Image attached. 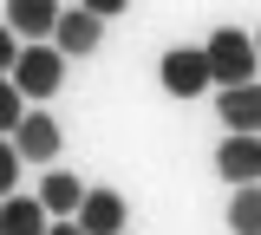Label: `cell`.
Listing matches in <instances>:
<instances>
[{
    "mask_svg": "<svg viewBox=\"0 0 261 235\" xmlns=\"http://www.w3.org/2000/svg\"><path fill=\"white\" fill-rule=\"evenodd\" d=\"M216 170L228 183H261V131H228L216 144Z\"/></svg>",
    "mask_w": 261,
    "mask_h": 235,
    "instance_id": "obj_5",
    "label": "cell"
},
{
    "mask_svg": "<svg viewBox=\"0 0 261 235\" xmlns=\"http://www.w3.org/2000/svg\"><path fill=\"white\" fill-rule=\"evenodd\" d=\"M157 85L170 92V98H202L216 79H209V53L202 46H170L157 59Z\"/></svg>",
    "mask_w": 261,
    "mask_h": 235,
    "instance_id": "obj_3",
    "label": "cell"
},
{
    "mask_svg": "<svg viewBox=\"0 0 261 235\" xmlns=\"http://www.w3.org/2000/svg\"><path fill=\"white\" fill-rule=\"evenodd\" d=\"M59 124H53V118H46V111H27V118H20V124H13V150H20V164H59Z\"/></svg>",
    "mask_w": 261,
    "mask_h": 235,
    "instance_id": "obj_4",
    "label": "cell"
},
{
    "mask_svg": "<svg viewBox=\"0 0 261 235\" xmlns=\"http://www.w3.org/2000/svg\"><path fill=\"white\" fill-rule=\"evenodd\" d=\"M0 235H46V202L39 196H0Z\"/></svg>",
    "mask_w": 261,
    "mask_h": 235,
    "instance_id": "obj_11",
    "label": "cell"
},
{
    "mask_svg": "<svg viewBox=\"0 0 261 235\" xmlns=\"http://www.w3.org/2000/svg\"><path fill=\"white\" fill-rule=\"evenodd\" d=\"M20 150H13V137H0V196H13V183H20Z\"/></svg>",
    "mask_w": 261,
    "mask_h": 235,
    "instance_id": "obj_14",
    "label": "cell"
},
{
    "mask_svg": "<svg viewBox=\"0 0 261 235\" xmlns=\"http://www.w3.org/2000/svg\"><path fill=\"white\" fill-rule=\"evenodd\" d=\"M85 235H124L130 222V202L118 196V190H85V202H79V216H72Z\"/></svg>",
    "mask_w": 261,
    "mask_h": 235,
    "instance_id": "obj_6",
    "label": "cell"
},
{
    "mask_svg": "<svg viewBox=\"0 0 261 235\" xmlns=\"http://www.w3.org/2000/svg\"><path fill=\"white\" fill-rule=\"evenodd\" d=\"M59 0H7V27L20 33V46H33V39H53V27H59Z\"/></svg>",
    "mask_w": 261,
    "mask_h": 235,
    "instance_id": "obj_8",
    "label": "cell"
},
{
    "mask_svg": "<svg viewBox=\"0 0 261 235\" xmlns=\"http://www.w3.org/2000/svg\"><path fill=\"white\" fill-rule=\"evenodd\" d=\"M46 235H85V229H79L72 216H59V222H46Z\"/></svg>",
    "mask_w": 261,
    "mask_h": 235,
    "instance_id": "obj_17",
    "label": "cell"
},
{
    "mask_svg": "<svg viewBox=\"0 0 261 235\" xmlns=\"http://www.w3.org/2000/svg\"><path fill=\"white\" fill-rule=\"evenodd\" d=\"M13 59H20V33H13V27L0 20V79L13 72Z\"/></svg>",
    "mask_w": 261,
    "mask_h": 235,
    "instance_id": "obj_15",
    "label": "cell"
},
{
    "mask_svg": "<svg viewBox=\"0 0 261 235\" xmlns=\"http://www.w3.org/2000/svg\"><path fill=\"white\" fill-rule=\"evenodd\" d=\"M98 33H105V20H98V13H85V7H65L59 27H53V46H59L65 59H85V53L98 46Z\"/></svg>",
    "mask_w": 261,
    "mask_h": 235,
    "instance_id": "obj_9",
    "label": "cell"
},
{
    "mask_svg": "<svg viewBox=\"0 0 261 235\" xmlns=\"http://www.w3.org/2000/svg\"><path fill=\"white\" fill-rule=\"evenodd\" d=\"M209 79H216V92L222 85H248L261 66V53H255V33H242V27H222V33H209Z\"/></svg>",
    "mask_w": 261,
    "mask_h": 235,
    "instance_id": "obj_2",
    "label": "cell"
},
{
    "mask_svg": "<svg viewBox=\"0 0 261 235\" xmlns=\"http://www.w3.org/2000/svg\"><path fill=\"white\" fill-rule=\"evenodd\" d=\"M255 53H261V33H255Z\"/></svg>",
    "mask_w": 261,
    "mask_h": 235,
    "instance_id": "obj_18",
    "label": "cell"
},
{
    "mask_svg": "<svg viewBox=\"0 0 261 235\" xmlns=\"http://www.w3.org/2000/svg\"><path fill=\"white\" fill-rule=\"evenodd\" d=\"M39 202H46V216H53V222H59V216H79L85 183H79L72 170H46V176H39Z\"/></svg>",
    "mask_w": 261,
    "mask_h": 235,
    "instance_id": "obj_10",
    "label": "cell"
},
{
    "mask_svg": "<svg viewBox=\"0 0 261 235\" xmlns=\"http://www.w3.org/2000/svg\"><path fill=\"white\" fill-rule=\"evenodd\" d=\"M228 235H261V183H235V196H228Z\"/></svg>",
    "mask_w": 261,
    "mask_h": 235,
    "instance_id": "obj_12",
    "label": "cell"
},
{
    "mask_svg": "<svg viewBox=\"0 0 261 235\" xmlns=\"http://www.w3.org/2000/svg\"><path fill=\"white\" fill-rule=\"evenodd\" d=\"M79 7H85V13H98V20H118L130 0H79Z\"/></svg>",
    "mask_w": 261,
    "mask_h": 235,
    "instance_id": "obj_16",
    "label": "cell"
},
{
    "mask_svg": "<svg viewBox=\"0 0 261 235\" xmlns=\"http://www.w3.org/2000/svg\"><path fill=\"white\" fill-rule=\"evenodd\" d=\"M27 118V98H20V85L13 79H0V137H13V124Z\"/></svg>",
    "mask_w": 261,
    "mask_h": 235,
    "instance_id": "obj_13",
    "label": "cell"
},
{
    "mask_svg": "<svg viewBox=\"0 0 261 235\" xmlns=\"http://www.w3.org/2000/svg\"><path fill=\"white\" fill-rule=\"evenodd\" d=\"M13 85H20V98L39 105V98H53L65 85V53L53 46V39H33V46H20V59H13V72H7Z\"/></svg>",
    "mask_w": 261,
    "mask_h": 235,
    "instance_id": "obj_1",
    "label": "cell"
},
{
    "mask_svg": "<svg viewBox=\"0 0 261 235\" xmlns=\"http://www.w3.org/2000/svg\"><path fill=\"white\" fill-rule=\"evenodd\" d=\"M216 118H222L228 131H261V79L222 85V92H216Z\"/></svg>",
    "mask_w": 261,
    "mask_h": 235,
    "instance_id": "obj_7",
    "label": "cell"
}]
</instances>
